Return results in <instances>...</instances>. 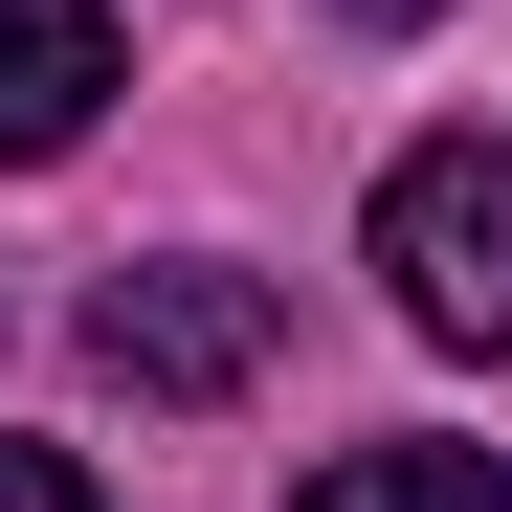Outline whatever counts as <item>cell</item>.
<instances>
[{"label":"cell","mask_w":512,"mask_h":512,"mask_svg":"<svg viewBox=\"0 0 512 512\" xmlns=\"http://www.w3.org/2000/svg\"><path fill=\"white\" fill-rule=\"evenodd\" d=\"M379 290L446 357H512V134H423L379 179Z\"/></svg>","instance_id":"1"},{"label":"cell","mask_w":512,"mask_h":512,"mask_svg":"<svg viewBox=\"0 0 512 512\" xmlns=\"http://www.w3.org/2000/svg\"><path fill=\"white\" fill-rule=\"evenodd\" d=\"M268 334H290L268 268H112V290H90V357H112L134 401H245Z\"/></svg>","instance_id":"2"},{"label":"cell","mask_w":512,"mask_h":512,"mask_svg":"<svg viewBox=\"0 0 512 512\" xmlns=\"http://www.w3.org/2000/svg\"><path fill=\"white\" fill-rule=\"evenodd\" d=\"M112 0H0V156H67V134H90L112 112Z\"/></svg>","instance_id":"3"},{"label":"cell","mask_w":512,"mask_h":512,"mask_svg":"<svg viewBox=\"0 0 512 512\" xmlns=\"http://www.w3.org/2000/svg\"><path fill=\"white\" fill-rule=\"evenodd\" d=\"M290 512H512V468L490 446H334Z\"/></svg>","instance_id":"4"},{"label":"cell","mask_w":512,"mask_h":512,"mask_svg":"<svg viewBox=\"0 0 512 512\" xmlns=\"http://www.w3.org/2000/svg\"><path fill=\"white\" fill-rule=\"evenodd\" d=\"M0 512H90V468H67V446H0Z\"/></svg>","instance_id":"5"},{"label":"cell","mask_w":512,"mask_h":512,"mask_svg":"<svg viewBox=\"0 0 512 512\" xmlns=\"http://www.w3.org/2000/svg\"><path fill=\"white\" fill-rule=\"evenodd\" d=\"M334 23H446V0H334Z\"/></svg>","instance_id":"6"}]
</instances>
